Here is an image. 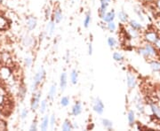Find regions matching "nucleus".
Returning a JSON list of instances; mask_svg holds the SVG:
<instances>
[{"mask_svg":"<svg viewBox=\"0 0 160 131\" xmlns=\"http://www.w3.org/2000/svg\"><path fill=\"white\" fill-rule=\"evenodd\" d=\"M46 74V72L45 68L43 67H41L38 69V71L35 74V75L33 77V81H32V83H31V87H30L32 92L38 89V87L40 86V84L45 80Z\"/></svg>","mask_w":160,"mask_h":131,"instance_id":"1","label":"nucleus"},{"mask_svg":"<svg viewBox=\"0 0 160 131\" xmlns=\"http://www.w3.org/2000/svg\"><path fill=\"white\" fill-rule=\"evenodd\" d=\"M92 108L94 112H96L98 115H102L104 112V104L102 100L100 97H94L92 100Z\"/></svg>","mask_w":160,"mask_h":131,"instance_id":"2","label":"nucleus"},{"mask_svg":"<svg viewBox=\"0 0 160 131\" xmlns=\"http://www.w3.org/2000/svg\"><path fill=\"white\" fill-rule=\"evenodd\" d=\"M41 96H42V91L38 89L36 91L33 92V97L30 102V109L31 111L35 112L38 109L39 105H40V99H41Z\"/></svg>","mask_w":160,"mask_h":131,"instance_id":"3","label":"nucleus"},{"mask_svg":"<svg viewBox=\"0 0 160 131\" xmlns=\"http://www.w3.org/2000/svg\"><path fill=\"white\" fill-rule=\"evenodd\" d=\"M158 37H159V36H158L157 32H156V31H147V32H145L144 37H143L146 43H149L152 44L156 41V39Z\"/></svg>","mask_w":160,"mask_h":131,"instance_id":"4","label":"nucleus"},{"mask_svg":"<svg viewBox=\"0 0 160 131\" xmlns=\"http://www.w3.org/2000/svg\"><path fill=\"white\" fill-rule=\"evenodd\" d=\"M53 21L55 22V24H59L63 20V14H62V10L60 7H57L54 9V11L53 12Z\"/></svg>","mask_w":160,"mask_h":131,"instance_id":"5","label":"nucleus"},{"mask_svg":"<svg viewBox=\"0 0 160 131\" xmlns=\"http://www.w3.org/2000/svg\"><path fill=\"white\" fill-rule=\"evenodd\" d=\"M137 84V79L134 74L128 73L126 75V85L129 89H133L136 87Z\"/></svg>","mask_w":160,"mask_h":131,"instance_id":"6","label":"nucleus"},{"mask_svg":"<svg viewBox=\"0 0 160 131\" xmlns=\"http://www.w3.org/2000/svg\"><path fill=\"white\" fill-rule=\"evenodd\" d=\"M38 26V20L33 16H30L26 20V27L29 31H33Z\"/></svg>","mask_w":160,"mask_h":131,"instance_id":"7","label":"nucleus"},{"mask_svg":"<svg viewBox=\"0 0 160 131\" xmlns=\"http://www.w3.org/2000/svg\"><path fill=\"white\" fill-rule=\"evenodd\" d=\"M117 15H116V12L114 9L110 10L109 12H106V14H104V16L101 18V21L103 23H108V22H110V21H115Z\"/></svg>","mask_w":160,"mask_h":131,"instance_id":"8","label":"nucleus"},{"mask_svg":"<svg viewBox=\"0 0 160 131\" xmlns=\"http://www.w3.org/2000/svg\"><path fill=\"white\" fill-rule=\"evenodd\" d=\"M145 49L147 50L148 55H149V59H153L155 57H156L157 55V50L156 49V47L154 46V44H149V43H145L144 45Z\"/></svg>","mask_w":160,"mask_h":131,"instance_id":"9","label":"nucleus"},{"mask_svg":"<svg viewBox=\"0 0 160 131\" xmlns=\"http://www.w3.org/2000/svg\"><path fill=\"white\" fill-rule=\"evenodd\" d=\"M55 22L53 21V20H50L47 24H46V35L48 36V37H52L54 36V32H55V29H56V26H55Z\"/></svg>","mask_w":160,"mask_h":131,"instance_id":"10","label":"nucleus"},{"mask_svg":"<svg viewBox=\"0 0 160 131\" xmlns=\"http://www.w3.org/2000/svg\"><path fill=\"white\" fill-rule=\"evenodd\" d=\"M82 112H83V105H82L81 102L77 101L71 108V114L73 116L77 117V116L80 115L82 113Z\"/></svg>","mask_w":160,"mask_h":131,"instance_id":"11","label":"nucleus"},{"mask_svg":"<svg viewBox=\"0 0 160 131\" xmlns=\"http://www.w3.org/2000/svg\"><path fill=\"white\" fill-rule=\"evenodd\" d=\"M67 86H68V74L65 71H63L60 76V89H61V90L64 91L66 89Z\"/></svg>","mask_w":160,"mask_h":131,"instance_id":"12","label":"nucleus"},{"mask_svg":"<svg viewBox=\"0 0 160 131\" xmlns=\"http://www.w3.org/2000/svg\"><path fill=\"white\" fill-rule=\"evenodd\" d=\"M128 25L130 28L135 29V30H138V31H140L143 29V26L140 22L137 21L136 20H130L128 21Z\"/></svg>","mask_w":160,"mask_h":131,"instance_id":"13","label":"nucleus"},{"mask_svg":"<svg viewBox=\"0 0 160 131\" xmlns=\"http://www.w3.org/2000/svg\"><path fill=\"white\" fill-rule=\"evenodd\" d=\"M56 93H57V84H56V83H54V84L51 85V87H50V89H49V91H48V95H47L48 100L53 101L54 98L55 96H56Z\"/></svg>","mask_w":160,"mask_h":131,"instance_id":"14","label":"nucleus"},{"mask_svg":"<svg viewBox=\"0 0 160 131\" xmlns=\"http://www.w3.org/2000/svg\"><path fill=\"white\" fill-rule=\"evenodd\" d=\"M117 19L120 22L122 23H127L128 21H129V15L127 13H125V11L121 10L117 13Z\"/></svg>","mask_w":160,"mask_h":131,"instance_id":"15","label":"nucleus"},{"mask_svg":"<svg viewBox=\"0 0 160 131\" xmlns=\"http://www.w3.org/2000/svg\"><path fill=\"white\" fill-rule=\"evenodd\" d=\"M135 118H136V115H135V112L133 110H129L128 112H127V120H128V124L130 127H133L134 124H135Z\"/></svg>","mask_w":160,"mask_h":131,"instance_id":"16","label":"nucleus"},{"mask_svg":"<svg viewBox=\"0 0 160 131\" xmlns=\"http://www.w3.org/2000/svg\"><path fill=\"white\" fill-rule=\"evenodd\" d=\"M49 128V116L48 115H44L41 123H40V129L43 131H46Z\"/></svg>","mask_w":160,"mask_h":131,"instance_id":"17","label":"nucleus"},{"mask_svg":"<svg viewBox=\"0 0 160 131\" xmlns=\"http://www.w3.org/2000/svg\"><path fill=\"white\" fill-rule=\"evenodd\" d=\"M11 75V71L8 67H2L0 68V77L4 80H7L10 77Z\"/></svg>","mask_w":160,"mask_h":131,"instance_id":"18","label":"nucleus"},{"mask_svg":"<svg viewBox=\"0 0 160 131\" xmlns=\"http://www.w3.org/2000/svg\"><path fill=\"white\" fill-rule=\"evenodd\" d=\"M134 104H135V108H136V110H137L140 113L143 114V113L145 112V107H144L142 102L140 101V98L136 97V98L134 99Z\"/></svg>","mask_w":160,"mask_h":131,"instance_id":"19","label":"nucleus"},{"mask_svg":"<svg viewBox=\"0 0 160 131\" xmlns=\"http://www.w3.org/2000/svg\"><path fill=\"white\" fill-rule=\"evenodd\" d=\"M101 123L102 127L104 128H106L107 130H113V121H111L110 120L102 118L101 120Z\"/></svg>","mask_w":160,"mask_h":131,"instance_id":"20","label":"nucleus"},{"mask_svg":"<svg viewBox=\"0 0 160 131\" xmlns=\"http://www.w3.org/2000/svg\"><path fill=\"white\" fill-rule=\"evenodd\" d=\"M70 82L72 85H77L78 82V72L76 69H73L70 72Z\"/></svg>","mask_w":160,"mask_h":131,"instance_id":"21","label":"nucleus"},{"mask_svg":"<svg viewBox=\"0 0 160 131\" xmlns=\"http://www.w3.org/2000/svg\"><path fill=\"white\" fill-rule=\"evenodd\" d=\"M91 22H92V14L91 12H87L85 14V16L84 18V21H83V26L85 29H88L91 25Z\"/></svg>","mask_w":160,"mask_h":131,"instance_id":"22","label":"nucleus"},{"mask_svg":"<svg viewBox=\"0 0 160 131\" xmlns=\"http://www.w3.org/2000/svg\"><path fill=\"white\" fill-rule=\"evenodd\" d=\"M34 43V39L32 38V37L29 36V35H26L23 37L22 38V44L25 46V47H30L32 46Z\"/></svg>","mask_w":160,"mask_h":131,"instance_id":"23","label":"nucleus"},{"mask_svg":"<svg viewBox=\"0 0 160 131\" xmlns=\"http://www.w3.org/2000/svg\"><path fill=\"white\" fill-rule=\"evenodd\" d=\"M149 67L153 72H159L160 71V61L159 60H151L148 62Z\"/></svg>","mask_w":160,"mask_h":131,"instance_id":"24","label":"nucleus"},{"mask_svg":"<svg viewBox=\"0 0 160 131\" xmlns=\"http://www.w3.org/2000/svg\"><path fill=\"white\" fill-rule=\"evenodd\" d=\"M149 105H150V109H151V112L154 114V116L156 118H157L158 120H160V107L154 103L150 104Z\"/></svg>","mask_w":160,"mask_h":131,"instance_id":"25","label":"nucleus"},{"mask_svg":"<svg viewBox=\"0 0 160 131\" xmlns=\"http://www.w3.org/2000/svg\"><path fill=\"white\" fill-rule=\"evenodd\" d=\"M112 59L116 62L122 63L125 60V56L123 55V53H121L119 52H114L113 54H112Z\"/></svg>","mask_w":160,"mask_h":131,"instance_id":"26","label":"nucleus"},{"mask_svg":"<svg viewBox=\"0 0 160 131\" xmlns=\"http://www.w3.org/2000/svg\"><path fill=\"white\" fill-rule=\"evenodd\" d=\"M47 108H48V101H47V99L42 100L40 102V105H39V107H38L40 114H45L46 110H47Z\"/></svg>","mask_w":160,"mask_h":131,"instance_id":"27","label":"nucleus"},{"mask_svg":"<svg viewBox=\"0 0 160 131\" xmlns=\"http://www.w3.org/2000/svg\"><path fill=\"white\" fill-rule=\"evenodd\" d=\"M9 27V22L7 19L3 16H0V30H6Z\"/></svg>","mask_w":160,"mask_h":131,"instance_id":"28","label":"nucleus"},{"mask_svg":"<svg viewBox=\"0 0 160 131\" xmlns=\"http://www.w3.org/2000/svg\"><path fill=\"white\" fill-rule=\"evenodd\" d=\"M107 44H108V45H109V47L110 49H114V48L117 47V41L113 37H109L107 38Z\"/></svg>","mask_w":160,"mask_h":131,"instance_id":"29","label":"nucleus"},{"mask_svg":"<svg viewBox=\"0 0 160 131\" xmlns=\"http://www.w3.org/2000/svg\"><path fill=\"white\" fill-rule=\"evenodd\" d=\"M62 129L63 131H71V130H73L71 121H70V120H65L63 121L62 125Z\"/></svg>","mask_w":160,"mask_h":131,"instance_id":"30","label":"nucleus"},{"mask_svg":"<svg viewBox=\"0 0 160 131\" xmlns=\"http://www.w3.org/2000/svg\"><path fill=\"white\" fill-rule=\"evenodd\" d=\"M128 35H129L130 38L136 39V38L140 37V31L135 30V29H133L129 27V29H128Z\"/></svg>","mask_w":160,"mask_h":131,"instance_id":"31","label":"nucleus"},{"mask_svg":"<svg viewBox=\"0 0 160 131\" xmlns=\"http://www.w3.org/2000/svg\"><path fill=\"white\" fill-rule=\"evenodd\" d=\"M60 104H61V105L62 107H68L70 105V98L68 96H63L61 98Z\"/></svg>","mask_w":160,"mask_h":131,"instance_id":"32","label":"nucleus"},{"mask_svg":"<svg viewBox=\"0 0 160 131\" xmlns=\"http://www.w3.org/2000/svg\"><path fill=\"white\" fill-rule=\"evenodd\" d=\"M134 13L137 14V16H138V18L140 20V21H145V15H144V14L142 13V10L140 8V7H135L134 8Z\"/></svg>","mask_w":160,"mask_h":131,"instance_id":"33","label":"nucleus"},{"mask_svg":"<svg viewBox=\"0 0 160 131\" xmlns=\"http://www.w3.org/2000/svg\"><path fill=\"white\" fill-rule=\"evenodd\" d=\"M106 29L109 31V32H115L117 29V24L115 23V21H110L106 23Z\"/></svg>","mask_w":160,"mask_h":131,"instance_id":"34","label":"nucleus"},{"mask_svg":"<svg viewBox=\"0 0 160 131\" xmlns=\"http://www.w3.org/2000/svg\"><path fill=\"white\" fill-rule=\"evenodd\" d=\"M138 53H139L140 55H141L143 58L150 59H149V55H148V52H147V50L145 49V47H144V46L140 47V48L138 49Z\"/></svg>","mask_w":160,"mask_h":131,"instance_id":"35","label":"nucleus"},{"mask_svg":"<svg viewBox=\"0 0 160 131\" xmlns=\"http://www.w3.org/2000/svg\"><path fill=\"white\" fill-rule=\"evenodd\" d=\"M55 124H56V116H55V114L53 113L51 116H49V127L54 129Z\"/></svg>","mask_w":160,"mask_h":131,"instance_id":"36","label":"nucleus"},{"mask_svg":"<svg viewBox=\"0 0 160 131\" xmlns=\"http://www.w3.org/2000/svg\"><path fill=\"white\" fill-rule=\"evenodd\" d=\"M38 129V120L35 119L33 120V122L31 123L30 127V131H37Z\"/></svg>","mask_w":160,"mask_h":131,"instance_id":"37","label":"nucleus"},{"mask_svg":"<svg viewBox=\"0 0 160 131\" xmlns=\"http://www.w3.org/2000/svg\"><path fill=\"white\" fill-rule=\"evenodd\" d=\"M24 64H25V66L27 67H31V66H32V64H33V59H32V58L31 57H27V58H25L24 59Z\"/></svg>","mask_w":160,"mask_h":131,"instance_id":"38","label":"nucleus"},{"mask_svg":"<svg viewBox=\"0 0 160 131\" xmlns=\"http://www.w3.org/2000/svg\"><path fill=\"white\" fill-rule=\"evenodd\" d=\"M53 15V10H52V7L50 6H48L46 9V18L48 20L51 18V16Z\"/></svg>","mask_w":160,"mask_h":131,"instance_id":"39","label":"nucleus"},{"mask_svg":"<svg viewBox=\"0 0 160 131\" xmlns=\"http://www.w3.org/2000/svg\"><path fill=\"white\" fill-rule=\"evenodd\" d=\"M28 114H29V111H28V109L23 108V109L21 111V114H20L21 119H22V120H25V119L28 117Z\"/></svg>","mask_w":160,"mask_h":131,"instance_id":"40","label":"nucleus"},{"mask_svg":"<svg viewBox=\"0 0 160 131\" xmlns=\"http://www.w3.org/2000/svg\"><path fill=\"white\" fill-rule=\"evenodd\" d=\"M26 93H27V89H26V88H25L24 86L21 87V88H20V96H21V97H22V99L25 97Z\"/></svg>","mask_w":160,"mask_h":131,"instance_id":"41","label":"nucleus"},{"mask_svg":"<svg viewBox=\"0 0 160 131\" xmlns=\"http://www.w3.org/2000/svg\"><path fill=\"white\" fill-rule=\"evenodd\" d=\"M93 44L92 42L88 44V55L92 56L93 55Z\"/></svg>","mask_w":160,"mask_h":131,"instance_id":"42","label":"nucleus"},{"mask_svg":"<svg viewBox=\"0 0 160 131\" xmlns=\"http://www.w3.org/2000/svg\"><path fill=\"white\" fill-rule=\"evenodd\" d=\"M7 128V123L2 120H0V130H5Z\"/></svg>","mask_w":160,"mask_h":131,"instance_id":"43","label":"nucleus"},{"mask_svg":"<svg viewBox=\"0 0 160 131\" xmlns=\"http://www.w3.org/2000/svg\"><path fill=\"white\" fill-rule=\"evenodd\" d=\"M156 50H160V37L156 39V41L153 44Z\"/></svg>","mask_w":160,"mask_h":131,"instance_id":"44","label":"nucleus"},{"mask_svg":"<svg viewBox=\"0 0 160 131\" xmlns=\"http://www.w3.org/2000/svg\"><path fill=\"white\" fill-rule=\"evenodd\" d=\"M71 123H72V128H73V129H78V128H79L78 122H77V121H73V122H71Z\"/></svg>","mask_w":160,"mask_h":131,"instance_id":"45","label":"nucleus"},{"mask_svg":"<svg viewBox=\"0 0 160 131\" xmlns=\"http://www.w3.org/2000/svg\"><path fill=\"white\" fill-rule=\"evenodd\" d=\"M4 99H5V97H4V96L0 93V105H1L3 103H4Z\"/></svg>","mask_w":160,"mask_h":131,"instance_id":"46","label":"nucleus"},{"mask_svg":"<svg viewBox=\"0 0 160 131\" xmlns=\"http://www.w3.org/2000/svg\"><path fill=\"white\" fill-rule=\"evenodd\" d=\"M156 8L160 11V0H156Z\"/></svg>","mask_w":160,"mask_h":131,"instance_id":"47","label":"nucleus"},{"mask_svg":"<svg viewBox=\"0 0 160 131\" xmlns=\"http://www.w3.org/2000/svg\"><path fill=\"white\" fill-rule=\"evenodd\" d=\"M69 59H70V52H67V54H66V60L69 61Z\"/></svg>","mask_w":160,"mask_h":131,"instance_id":"48","label":"nucleus"},{"mask_svg":"<svg viewBox=\"0 0 160 131\" xmlns=\"http://www.w3.org/2000/svg\"><path fill=\"white\" fill-rule=\"evenodd\" d=\"M90 128H91V129H93V125H92V126H91V125H89V126L87 127V129H90Z\"/></svg>","mask_w":160,"mask_h":131,"instance_id":"49","label":"nucleus"},{"mask_svg":"<svg viewBox=\"0 0 160 131\" xmlns=\"http://www.w3.org/2000/svg\"><path fill=\"white\" fill-rule=\"evenodd\" d=\"M105 1H106V2H109V3H110V2H111V0H105Z\"/></svg>","mask_w":160,"mask_h":131,"instance_id":"50","label":"nucleus"},{"mask_svg":"<svg viewBox=\"0 0 160 131\" xmlns=\"http://www.w3.org/2000/svg\"><path fill=\"white\" fill-rule=\"evenodd\" d=\"M158 73H159V75H160V71H159V72H158Z\"/></svg>","mask_w":160,"mask_h":131,"instance_id":"51","label":"nucleus"}]
</instances>
